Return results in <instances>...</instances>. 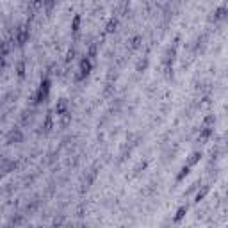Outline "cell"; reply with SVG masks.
<instances>
[{"mask_svg": "<svg viewBox=\"0 0 228 228\" xmlns=\"http://www.w3.org/2000/svg\"><path fill=\"white\" fill-rule=\"evenodd\" d=\"M48 89H50V82H48V80H45V82L41 84V87H39L38 102H41V100H45V98H46V95H48Z\"/></svg>", "mask_w": 228, "mask_h": 228, "instance_id": "obj_1", "label": "cell"}, {"mask_svg": "<svg viewBox=\"0 0 228 228\" xmlns=\"http://www.w3.org/2000/svg\"><path fill=\"white\" fill-rule=\"evenodd\" d=\"M80 70H82V75H87L89 70H91V62H89L87 59H84V61L80 62Z\"/></svg>", "mask_w": 228, "mask_h": 228, "instance_id": "obj_2", "label": "cell"}, {"mask_svg": "<svg viewBox=\"0 0 228 228\" xmlns=\"http://www.w3.org/2000/svg\"><path fill=\"white\" fill-rule=\"evenodd\" d=\"M185 212H187V209H185V207H180V209H178V212H176V216H175V221H180V219L185 216Z\"/></svg>", "mask_w": 228, "mask_h": 228, "instance_id": "obj_3", "label": "cell"}, {"mask_svg": "<svg viewBox=\"0 0 228 228\" xmlns=\"http://www.w3.org/2000/svg\"><path fill=\"white\" fill-rule=\"evenodd\" d=\"M187 173H189V168H187V166H184V168H182V173L178 175V180H182L184 176H187Z\"/></svg>", "mask_w": 228, "mask_h": 228, "instance_id": "obj_4", "label": "cell"}, {"mask_svg": "<svg viewBox=\"0 0 228 228\" xmlns=\"http://www.w3.org/2000/svg\"><path fill=\"white\" fill-rule=\"evenodd\" d=\"M200 157H201L200 153H192V155H191V159H189V164H194V162H196Z\"/></svg>", "mask_w": 228, "mask_h": 228, "instance_id": "obj_5", "label": "cell"}]
</instances>
